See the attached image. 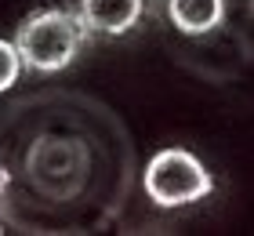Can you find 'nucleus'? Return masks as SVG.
<instances>
[{"instance_id": "obj_4", "label": "nucleus", "mask_w": 254, "mask_h": 236, "mask_svg": "<svg viewBox=\"0 0 254 236\" xmlns=\"http://www.w3.org/2000/svg\"><path fill=\"white\" fill-rule=\"evenodd\" d=\"M171 22L189 33V37H203L225 18V0H167Z\"/></svg>"}, {"instance_id": "obj_2", "label": "nucleus", "mask_w": 254, "mask_h": 236, "mask_svg": "<svg viewBox=\"0 0 254 236\" xmlns=\"http://www.w3.org/2000/svg\"><path fill=\"white\" fill-rule=\"evenodd\" d=\"M214 189L211 171L186 149H164L145 167V193L160 207H182L196 204Z\"/></svg>"}, {"instance_id": "obj_1", "label": "nucleus", "mask_w": 254, "mask_h": 236, "mask_svg": "<svg viewBox=\"0 0 254 236\" xmlns=\"http://www.w3.org/2000/svg\"><path fill=\"white\" fill-rule=\"evenodd\" d=\"M84 22L69 15L62 7L37 11L18 26L15 47L22 55V66L37 69V73H59L65 69L84 47Z\"/></svg>"}, {"instance_id": "obj_7", "label": "nucleus", "mask_w": 254, "mask_h": 236, "mask_svg": "<svg viewBox=\"0 0 254 236\" xmlns=\"http://www.w3.org/2000/svg\"><path fill=\"white\" fill-rule=\"evenodd\" d=\"M0 233H4V229H0Z\"/></svg>"}, {"instance_id": "obj_5", "label": "nucleus", "mask_w": 254, "mask_h": 236, "mask_svg": "<svg viewBox=\"0 0 254 236\" xmlns=\"http://www.w3.org/2000/svg\"><path fill=\"white\" fill-rule=\"evenodd\" d=\"M22 77V55L11 40H0V94L11 91Z\"/></svg>"}, {"instance_id": "obj_3", "label": "nucleus", "mask_w": 254, "mask_h": 236, "mask_svg": "<svg viewBox=\"0 0 254 236\" xmlns=\"http://www.w3.org/2000/svg\"><path fill=\"white\" fill-rule=\"evenodd\" d=\"M142 18V0H80V22L102 37H120Z\"/></svg>"}, {"instance_id": "obj_6", "label": "nucleus", "mask_w": 254, "mask_h": 236, "mask_svg": "<svg viewBox=\"0 0 254 236\" xmlns=\"http://www.w3.org/2000/svg\"><path fill=\"white\" fill-rule=\"evenodd\" d=\"M7 182H11V174L0 167V200H4V189H7Z\"/></svg>"}]
</instances>
